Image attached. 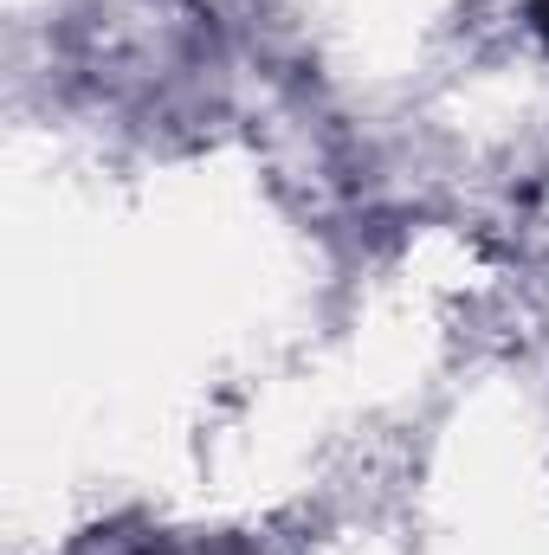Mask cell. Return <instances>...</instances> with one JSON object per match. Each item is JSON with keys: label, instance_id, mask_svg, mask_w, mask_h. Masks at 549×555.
<instances>
[{"label": "cell", "instance_id": "6da1fadb", "mask_svg": "<svg viewBox=\"0 0 549 555\" xmlns=\"http://www.w3.org/2000/svg\"><path fill=\"white\" fill-rule=\"evenodd\" d=\"M537 26L549 33V0H537Z\"/></svg>", "mask_w": 549, "mask_h": 555}]
</instances>
